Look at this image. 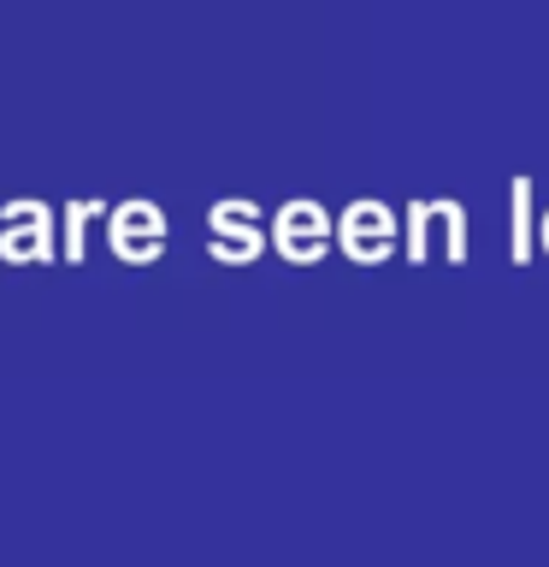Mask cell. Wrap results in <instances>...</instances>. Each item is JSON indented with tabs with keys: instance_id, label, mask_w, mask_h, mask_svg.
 <instances>
[{
	"instance_id": "6da1fadb",
	"label": "cell",
	"mask_w": 549,
	"mask_h": 567,
	"mask_svg": "<svg viewBox=\"0 0 549 567\" xmlns=\"http://www.w3.org/2000/svg\"><path fill=\"white\" fill-rule=\"evenodd\" d=\"M526 248H531V237H526V184H514V260H526Z\"/></svg>"
},
{
	"instance_id": "7a4b0ae2",
	"label": "cell",
	"mask_w": 549,
	"mask_h": 567,
	"mask_svg": "<svg viewBox=\"0 0 549 567\" xmlns=\"http://www.w3.org/2000/svg\"><path fill=\"white\" fill-rule=\"evenodd\" d=\"M543 248H549V219H543Z\"/></svg>"
}]
</instances>
